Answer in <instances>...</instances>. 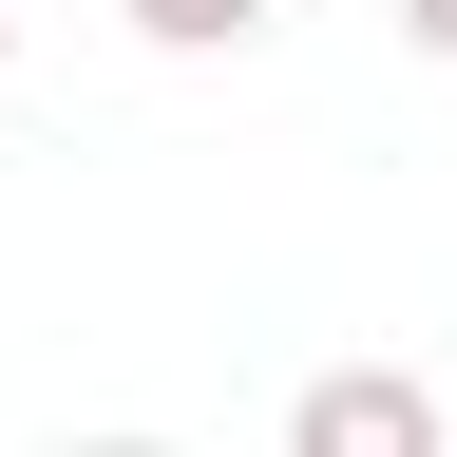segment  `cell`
Masks as SVG:
<instances>
[{"instance_id":"7a4b0ae2","label":"cell","mask_w":457,"mask_h":457,"mask_svg":"<svg viewBox=\"0 0 457 457\" xmlns=\"http://www.w3.org/2000/svg\"><path fill=\"white\" fill-rule=\"evenodd\" d=\"M153 57H228V38H267V0H114Z\"/></svg>"},{"instance_id":"6da1fadb","label":"cell","mask_w":457,"mask_h":457,"mask_svg":"<svg viewBox=\"0 0 457 457\" xmlns=\"http://www.w3.org/2000/svg\"><path fill=\"white\" fill-rule=\"evenodd\" d=\"M286 457H457V420H438L420 362H324L286 400Z\"/></svg>"},{"instance_id":"5b68a950","label":"cell","mask_w":457,"mask_h":457,"mask_svg":"<svg viewBox=\"0 0 457 457\" xmlns=\"http://www.w3.org/2000/svg\"><path fill=\"white\" fill-rule=\"evenodd\" d=\"M0 77H20V20H0Z\"/></svg>"},{"instance_id":"277c9868","label":"cell","mask_w":457,"mask_h":457,"mask_svg":"<svg viewBox=\"0 0 457 457\" xmlns=\"http://www.w3.org/2000/svg\"><path fill=\"white\" fill-rule=\"evenodd\" d=\"M77 457H171V438H77Z\"/></svg>"},{"instance_id":"3957f363","label":"cell","mask_w":457,"mask_h":457,"mask_svg":"<svg viewBox=\"0 0 457 457\" xmlns=\"http://www.w3.org/2000/svg\"><path fill=\"white\" fill-rule=\"evenodd\" d=\"M400 38H420V57H457V0H400Z\"/></svg>"}]
</instances>
